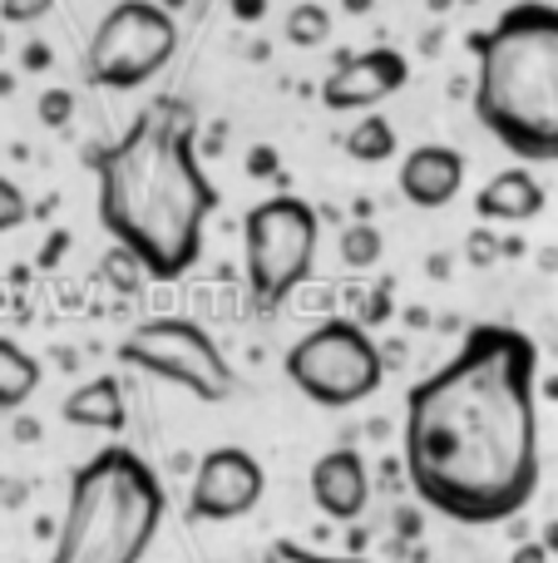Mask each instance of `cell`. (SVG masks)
<instances>
[{
	"mask_svg": "<svg viewBox=\"0 0 558 563\" xmlns=\"http://www.w3.org/2000/svg\"><path fill=\"white\" fill-rule=\"evenodd\" d=\"M401 465L415 499L455 525H510L534 505L544 455L529 331L480 321L445 366L405 390Z\"/></svg>",
	"mask_w": 558,
	"mask_h": 563,
	"instance_id": "cell-1",
	"label": "cell"
},
{
	"mask_svg": "<svg viewBox=\"0 0 558 563\" xmlns=\"http://www.w3.org/2000/svg\"><path fill=\"white\" fill-rule=\"evenodd\" d=\"M198 154V114L174 95L144 104L124 134L85 154L99 188V223L114 247L138 257L148 282H178L203 257L223 198Z\"/></svg>",
	"mask_w": 558,
	"mask_h": 563,
	"instance_id": "cell-2",
	"label": "cell"
},
{
	"mask_svg": "<svg viewBox=\"0 0 558 563\" xmlns=\"http://www.w3.org/2000/svg\"><path fill=\"white\" fill-rule=\"evenodd\" d=\"M475 119L524 164H558V5L520 0L470 35Z\"/></svg>",
	"mask_w": 558,
	"mask_h": 563,
	"instance_id": "cell-3",
	"label": "cell"
},
{
	"mask_svg": "<svg viewBox=\"0 0 558 563\" xmlns=\"http://www.w3.org/2000/svg\"><path fill=\"white\" fill-rule=\"evenodd\" d=\"M168 519V489L138 450L104 445L69 479L49 563H144Z\"/></svg>",
	"mask_w": 558,
	"mask_h": 563,
	"instance_id": "cell-4",
	"label": "cell"
},
{
	"mask_svg": "<svg viewBox=\"0 0 558 563\" xmlns=\"http://www.w3.org/2000/svg\"><path fill=\"white\" fill-rule=\"evenodd\" d=\"M322 213L297 194L263 198L243 213V273L257 311H277L316 267Z\"/></svg>",
	"mask_w": 558,
	"mask_h": 563,
	"instance_id": "cell-5",
	"label": "cell"
},
{
	"mask_svg": "<svg viewBox=\"0 0 558 563\" xmlns=\"http://www.w3.org/2000/svg\"><path fill=\"white\" fill-rule=\"evenodd\" d=\"M282 371L312 406L351 410L381 390L386 356L376 346L371 327H361L356 317H326L287 346Z\"/></svg>",
	"mask_w": 558,
	"mask_h": 563,
	"instance_id": "cell-6",
	"label": "cell"
},
{
	"mask_svg": "<svg viewBox=\"0 0 558 563\" xmlns=\"http://www.w3.org/2000/svg\"><path fill=\"white\" fill-rule=\"evenodd\" d=\"M178 55V20L158 0H119L104 10L85 49V79L94 89H138L164 75Z\"/></svg>",
	"mask_w": 558,
	"mask_h": 563,
	"instance_id": "cell-7",
	"label": "cell"
},
{
	"mask_svg": "<svg viewBox=\"0 0 558 563\" xmlns=\"http://www.w3.org/2000/svg\"><path fill=\"white\" fill-rule=\"evenodd\" d=\"M119 361L154 380H168V386L188 390V396L217 400L233 396L237 386V371L233 361L223 356V346L213 341V331L198 327L188 317H148L119 341Z\"/></svg>",
	"mask_w": 558,
	"mask_h": 563,
	"instance_id": "cell-8",
	"label": "cell"
},
{
	"mask_svg": "<svg viewBox=\"0 0 558 563\" xmlns=\"http://www.w3.org/2000/svg\"><path fill=\"white\" fill-rule=\"evenodd\" d=\"M267 495V470L253 450L243 445H213L203 450L188 485V519L193 525H233L247 519Z\"/></svg>",
	"mask_w": 558,
	"mask_h": 563,
	"instance_id": "cell-9",
	"label": "cell"
},
{
	"mask_svg": "<svg viewBox=\"0 0 558 563\" xmlns=\"http://www.w3.org/2000/svg\"><path fill=\"white\" fill-rule=\"evenodd\" d=\"M405 79H411V59L391 45L361 49V55H342L336 69L322 79V104L332 114H356V109H371L381 99L401 95Z\"/></svg>",
	"mask_w": 558,
	"mask_h": 563,
	"instance_id": "cell-10",
	"label": "cell"
},
{
	"mask_svg": "<svg viewBox=\"0 0 558 563\" xmlns=\"http://www.w3.org/2000/svg\"><path fill=\"white\" fill-rule=\"evenodd\" d=\"M306 489H312V505L332 525H356L371 505V470H366L361 450H326V455H316Z\"/></svg>",
	"mask_w": 558,
	"mask_h": 563,
	"instance_id": "cell-11",
	"label": "cell"
},
{
	"mask_svg": "<svg viewBox=\"0 0 558 563\" xmlns=\"http://www.w3.org/2000/svg\"><path fill=\"white\" fill-rule=\"evenodd\" d=\"M395 184H401V198L411 208H425V213L450 208L465 188V154L450 144H415L411 154L401 158Z\"/></svg>",
	"mask_w": 558,
	"mask_h": 563,
	"instance_id": "cell-12",
	"label": "cell"
},
{
	"mask_svg": "<svg viewBox=\"0 0 558 563\" xmlns=\"http://www.w3.org/2000/svg\"><path fill=\"white\" fill-rule=\"evenodd\" d=\"M544 208H549V194H544V184L524 164L500 168V174L475 194V213H480L484 223H534Z\"/></svg>",
	"mask_w": 558,
	"mask_h": 563,
	"instance_id": "cell-13",
	"label": "cell"
},
{
	"mask_svg": "<svg viewBox=\"0 0 558 563\" xmlns=\"http://www.w3.org/2000/svg\"><path fill=\"white\" fill-rule=\"evenodd\" d=\"M59 416L79 430H104V435H119L129 426V410H124V386L119 376H94L85 386H75L59 406Z\"/></svg>",
	"mask_w": 558,
	"mask_h": 563,
	"instance_id": "cell-14",
	"label": "cell"
},
{
	"mask_svg": "<svg viewBox=\"0 0 558 563\" xmlns=\"http://www.w3.org/2000/svg\"><path fill=\"white\" fill-rule=\"evenodd\" d=\"M40 361L30 356L20 341H10V336H0V410H10L15 416L20 406H30V396L40 390Z\"/></svg>",
	"mask_w": 558,
	"mask_h": 563,
	"instance_id": "cell-15",
	"label": "cell"
},
{
	"mask_svg": "<svg viewBox=\"0 0 558 563\" xmlns=\"http://www.w3.org/2000/svg\"><path fill=\"white\" fill-rule=\"evenodd\" d=\"M395 148H401V139H395V124L386 114H361L346 134V154L356 164H386V158H395Z\"/></svg>",
	"mask_w": 558,
	"mask_h": 563,
	"instance_id": "cell-16",
	"label": "cell"
},
{
	"mask_svg": "<svg viewBox=\"0 0 558 563\" xmlns=\"http://www.w3.org/2000/svg\"><path fill=\"white\" fill-rule=\"evenodd\" d=\"M282 35L292 40L297 49H322L332 40V10L316 5V0H297L282 20Z\"/></svg>",
	"mask_w": 558,
	"mask_h": 563,
	"instance_id": "cell-17",
	"label": "cell"
},
{
	"mask_svg": "<svg viewBox=\"0 0 558 563\" xmlns=\"http://www.w3.org/2000/svg\"><path fill=\"white\" fill-rule=\"evenodd\" d=\"M386 253V238L376 223H351L342 228V263L351 267V273H366V267H376Z\"/></svg>",
	"mask_w": 558,
	"mask_h": 563,
	"instance_id": "cell-18",
	"label": "cell"
},
{
	"mask_svg": "<svg viewBox=\"0 0 558 563\" xmlns=\"http://www.w3.org/2000/svg\"><path fill=\"white\" fill-rule=\"evenodd\" d=\"M263 563H371L366 554H316V549L297 544V539H272Z\"/></svg>",
	"mask_w": 558,
	"mask_h": 563,
	"instance_id": "cell-19",
	"label": "cell"
},
{
	"mask_svg": "<svg viewBox=\"0 0 558 563\" xmlns=\"http://www.w3.org/2000/svg\"><path fill=\"white\" fill-rule=\"evenodd\" d=\"M30 223V198L15 178L0 174V233H15V228Z\"/></svg>",
	"mask_w": 558,
	"mask_h": 563,
	"instance_id": "cell-20",
	"label": "cell"
},
{
	"mask_svg": "<svg viewBox=\"0 0 558 563\" xmlns=\"http://www.w3.org/2000/svg\"><path fill=\"white\" fill-rule=\"evenodd\" d=\"M104 277L114 282V287L134 291V287H138V277H148V273H144V267H138V257H134V253H124V247H114V253L104 257Z\"/></svg>",
	"mask_w": 558,
	"mask_h": 563,
	"instance_id": "cell-21",
	"label": "cell"
},
{
	"mask_svg": "<svg viewBox=\"0 0 558 563\" xmlns=\"http://www.w3.org/2000/svg\"><path fill=\"white\" fill-rule=\"evenodd\" d=\"M69 114H75V95L69 89H45L40 95V124L45 129H65Z\"/></svg>",
	"mask_w": 558,
	"mask_h": 563,
	"instance_id": "cell-22",
	"label": "cell"
},
{
	"mask_svg": "<svg viewBox=\"0 0 558 563\" xmlns=\"http://www.w3.org/2000/svg\"><path fill=\"white\" fill-rule=\"evenodd\" d=\"M55 10V0H0V20L5 25H40Z\"/></svg>",
	"mask_w": 558,
	"mask_h": 563,
	"instance_id": "cell-23",
	"label": "cell"
},
{
	"mask_svg": "<svg viewBox=\"0 0 558 563\" xmlns=\"http://www.w3.org/2000/svg\"><path fill=\"white\" fill-rule=\"evenodd\" d=\"M465 257H470V263L480 267V273H484V267H494V263H500V257H504L500 233H490V228H475V233H470V243H465Z\"/></svg>",
	"mask_w": 558,
	"mask_h": 563,
	"instance_id": "cell-24",
	"label": "cell"
},
{
	"mask_svg": "<svg viewBox=\"0 0 558 563\" xmlns=\"http://www.w3.org/2000/svg\"><path fill=\"white\" fill-rule=\"evenodd\" d=\"M277 168H282V158H277V148H272V144L247 148V174H253V178H272Z\"/></svg>",
	"mask_w": 558,
	"mask_h": 563,
	"instance_id": "cell-25",
	"label": "cell"
},
{
	"mask_svg": "<svg viewBox=\"0 0 558 563\" xmlns=\"http://www.w3.org/2000/svg\"><path fill=\"white\" fill-rule=\"evenodd\" d=\"M65 247H69V233H65V228H55V233H49V243H45V253H40V267H55L59 257H65Z\"/></svg>",
	"mask_w": 558,
	"mask_h": 563,
	"instance_id": "cell-26",
	"label": "cell"
},
{
	"mask_svg": "<svg viewBox=\"0 0 558 563\" xmlns=\"http://www.w3.org/2000/svg\"><path fill=\"white\" fill-rule=\"evenodd\" d=\"M510 563H549V549H544L539 539H524V544L510 554Z\"/></svg>",
	"mask_w": 558,
	"mask_h": 563,
	"instance_id": "cell-27",
	"label": "cell"
},
{
	"mask_svg": "<svg viewBox=\"0 0 558 563\" xmlns=\"http://www.w3.org/2000/svg\"><path fill=\"white\" fill-rule=\"evenodd\" d=\"M227 5H233V15H237V20H247V25H253V20H263L267 0H227Z\"/></svg>",
	"mask_w": 558,
	"mask_h": 563,
	"instance_id": "cell-28",
	"label": "cell"
},
{
	"mask_svg": "<svg viewBox=\"0 0 558 563\" xmlns=\"http://www.w3.org/2000/svg\"><path fill=\"white\" fill-rule=\"evenodd\" d=\"M45 65H49V49L40 45V40H30L25 45V69H45Z\"/></svg>",
	"mask_w": 558,
	"mask_h": 563,
	"instance_id": "cell-29",
	"label": "cell"
},
{
	"mask_svg": "<svg viewBox=\"0 0 558 563\" xmlns=\"http://www.w3.org/2000/svg\"><path fill=\"white\" fill-rule=\"evenodd\" d=\"M539 544H544V549H549V559H558V519H549V525H544Z\"/></svg>",
	"mask_w": 558,
	"mask_h": 563,
	"instance_id": "cell-30",
	"label": "cell"
},
{
	"mask_svg": "<svg viewBox=\"0 0 558 563\" xmlns=\"http://www.w3.org/2000/svg\"><path fill=\"white\" fill-rule=\"evenodd\" d=\"M35 435H40V426H35V420L20 416V420H15V440H35Z\"/></svg>",
	"mask_w": 558,
	"mask_h": 563,
	"instance_id": "cell-31",
	"label": "cell"
},
{
	"mask_svg": "<svg viewBox=\"0 0 558 563\" xmlns=\"http://www.w3.org/2000/svg\"><path fill=\"white\" fill-rule=\"evenodd\" d=\"M500 247H504V257H520V253H524L520 238H500Z\"/></svg>",
	"mask_w": 558,
	"mask_h": 563,
	"instance_id": "cell-32",
	"label": "cell"
},
{
	"mask_svg": "<svg viewBox=\"0 0 558 563\" xmlns=\"http://www.w3.org/2000/svg\"><path fill=\"white\" fill-rule=\"evenodd\" d=\"M346 10H351V15H366V10H371V0H342Z\"/></svg>",
	"mask_w": 558,
	"mask_h": 563,
	"instance_id": "cell-33",
	"label": "cell"
},
{
	"mask_svg": "<svg viewBox=\"0 0 558 563\" xmlns=\"http://www.w3.org/2000/svg\"><path fill=\"white\" fill-rule=\"evenodd\" d=\"M10 89H15V79H10V75H0V95H10Z\"/></svg>",
	"mask_w": 558,
	"mask_h": 563,
	"instance_id": "cell-34",
	"label": "cell"
},
{
	"mask_svg": "<svg viewBox=\"0 0 558 563\" xmlns=\"http://www.w3.org/2000/svg\"><path fill=\"white\" fill-rule=\"evenodd\" d=\"M158 5H164V10H178V5H183V0H158Z\"/></svg>",
	"mask_w": 558,
	"mask_h": 563,
	"instance_id": "cell-35",
	"label": "cell"
},
{
	"mask_svg": "<svg viewBox=\"0 0 558 563\" xmlns=\"http://www.w3.org/2000/svg\"><path fill=\"white\" fill-rule=\"evenodd\" d=\"M0 55H5V20H0Z\"/></svg>",
	"mask_w": 558,
	"mask_h": 563,
	"instance_id": "cell-36",
	"label": "cell"
}]
</instances>
